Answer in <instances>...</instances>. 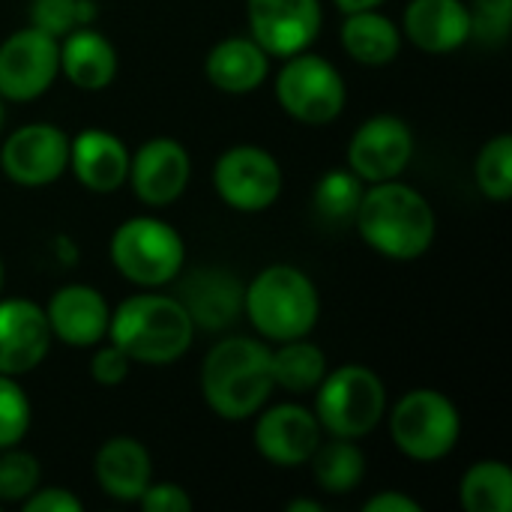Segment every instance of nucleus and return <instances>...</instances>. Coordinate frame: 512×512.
<instances>
[{"instance_id": "obj_17", "label": "nucleus", "mask_w": 512, "mask_h": 512, "mask_svg": "<svg viewBox=\"0 0 512 512\" xmlns=\"http://www.w3.org/2000/svg\"><path fill=\"white\" fill-rule=\"evenodd\" d=\"M180 279V276H177ZM177 300L189 312L195 330L219 333L243 315V285L222 267H198L180 279Z\"/></svg>"}, {"instance_id": "obj_32", "label": "nucleus", "mask_w": 512, "mask_h": 512, "mask_svg": "<svg viewBox=\"0 0 512 512\" xmlns=\"http://www.w3.org/2000/svg\"><path fill=\"white\" fill-rule=\"evenodd\" d=\"M471 39L501 45L507 42L512 24V0H471Z\"/></svg>"}, {"instance_id": "obj_36", "label": "nucleus", "mask_w": 512, "mask_h": 512, "mask_svg": "<svg viewBox=\"0 0 512 512\" xmlns=\"http://www.w3.org/2000/svg\"><path fill=\"white\" fill-rule=\"evenodd\" d=\"M24 512H81L84 504L69 489H36L30 498L21 501Z\"/></svg>"}, {"instance_id": "obj_13", "label": "nucleus", "mask_w": 512, "mask_h": 512, "mask_svg": "<svg viewBox=\"0 0 512 512\" xmlns=\"http://www.w3.org/2000/svg\"><path fill=\"white\" fill-rule=\"evenodd\" d=\"M246 18L252 39L282 60L309 51L324 24L321 0H246Z\"/></svg>"}, {"instance_id": "obj_27", "label": "nucleus", "mask_w": 512, "mask_h": 512, "mask_svg": "<svg viewBox=\"0 0 512 512\" xmlns=\"http://www.w3.org/2000/svg\"><path fill=\"white\" fill-rule=\"evenodd\" d=\"M459 504L468 512H510L512 471L498 459L471 465L459 486Z\"/></svg>"}, {"instance_id": "obj_39", "label": "nucleus", "mask_w": 512, "mask_h": 512, "mask_svg": "<svg viewBox=\"0 0 512 512\" xmlns=\"http://www.w3.org/2000/svg\"><path fill=\"white\" fill-rule=\"evenodd\" d=\"M342 12H360V9H378L387 0H333Z\"/></svg>"}, {"instance_id": "obj_10", "label": "nucleus", "mask_w": 512, "mask_h": 512, "mask_svg": "<svg viewBox=\"0 0 512 512\" xmlns=\"http://www.w3.org/2000/svg\"><path fill=\"white\" fill-rule=\"evenodd\" d=\"M60 72V39L30 27L0 42V96L9 102L39 99Z\"/></svg>"}, {"instance_id": "obj_4", "label": "nucleus", "mask_w": 512, "mask_h": 512, "mask_svg": "<svg viewBox=\"0 0 512 512\" xmlns=\"http://www.w3.org/2000/svg\"><path fill=\"white\" fill-rule=\"evenodd\" d=\"M243 312L267 342H291L315 330L321 297L300 267L270 264L243 288Z\"/></svg>"}, {"instance_id": "obj_29", "label": "nucleus", "mask_w": 512, "mask_h": 512, "mask_svg": "<svg viewBox=\"0 0 512 512\" xmlns=\"http://www.w3.org/2000/svg\"><path fill=\"white\" fill-rule=\"evenodd\" d=\"M474 177L480 192L495 201V204H507L512 195V138L507 132L495 135L492 141L483 144L477 165H474Z\"/></svg>"}, {"instance_id": "obj_33", "label": "nucleus", "mask_w": 512, "mask_h": 512, "mask_svg": "<svg viewBox=\"0 0 512 512\" xmlns=\"http://www.w3.org/2000/svg\"><path fill=\"white\" fill-rule=\"evenodd\" d=\"M30 24L54 39H63L78 24V0H33L30 3Z\"/></svg>"}, {"instance_id": "obj_12", "label": "nucleus", "mask_w": 512, "mask_h": 512, "mask_svg": "<svg viewBox=\"0 0 512 512\" xmlns=\"http://www.w3.org/2000/svg\"><path fill=\"white\" fill-rule=\"evenodd\" d=\"M414 159V132L396 114H378L357 126L348 144V168L369 186L396 180Z\"/></svg>"}, {"instance_id": "obj_6", "label": "nucleus", "mask_w": 512, "mask_h": 512, "mask_svg": "<svg viewBox=\"0 0 512 512\" xmlns=\"http://www.w3.org/2000/svg\"><path fill=\"white\" fill-rule=\"evenodd\" d=\"M186 243L156 216H132L111 234V264L138 288H162L183 273Z\"/></svg>"}, {"instance_id": "obj_5", "label": "nucleus", "mask_w": 512, "mask_h": 512, "mask_svg": "<svg viewBox=\"0 0 512 512\" xmlns=\"http://www.w3.org/2000/svg\"><path fill=\"white\" fill-rule=\"evenodd\" d=\"M387 414V390L375 369L348 363L315 387V417L330 438H366Z\"/></svg>"}, {"instance_id": "obj_38", "label": "nucleus", "mask_w": 512, "mask_h": 512, "mask_svg": "<svg viewBox=\"0 0 512 512\" xmlns=\"http://www.w3.org/2000/svg\"><path fill=\"white\" fill-rule=\"evenodd\" d=\"M54 246H57V249H54V252H57V261H63L66 267H72V264L78 261V249H75V243H72L66 234H60V237L54 240Z\"/></svg>"}, {"instance_id": "obj_24", "label": "nucleus", "mask_w": 512, "mask_h": 512, "mask_svg": "<svg viewBox=\"0 0 512 512\" xmlns=\"http://www.w3.org/2000/svg\"><path fill=\"white\" fill-rule=\"evenodd\" d=\"M339 39H342V48L348 51V57L363 66H387L402 51L399 24L378 9L345 12Z\"/></svg>"}, {"instance_id": "obj_20", "label": "nucleus", "mask_w": 512, "mask_h": 512, "mask_svg": "<svg viewBox=\"0 0 512 512\" xmlns=\"http://www.w3.org/2000/svg\"><path fill=\"white\" fill-rule=\"evenodd\" d=\"M129 150L108 129H84L69 138V168L90 192H114L129 177Z\"/></svg>"}, {"instance_id": "obj_35", "label": "nucleus", "mask_w": 512, "mask_h": 512, "mask_svg": "<svg viewBox=\"0 0 512 512\" xmlns=\"http://www.w3.org/2000/svg\"><path fill=\"white\" fill-rule=\"evenodd\" d=\"M141 504L144 512H189L192 510V498L186 495L183 486L177 483H150L141 498L135 501Z\"/></svg>"}, {"instance_id": "obj_22", "label": "nucleus", "mask_w": 512, "mask_h": 512, "mask_svg": "<svg viewBox=\"0 0 512 512\" xmlns=\"http://www.w3.org/2000/svg\"><path fill=\"white\" fill-rule=\"evenodd\" d=\"M207 81L231 96L258 90L270 75V54L252 36H228L216 42L204 60Z\"/></svg>"}, {"instance_id": "obj_3", "label": "nucleus", "mask_w": 512, "mask_h": 512, "mask_svg": "<svg viewBox=\"0 0 512 512\" xmlns=\"http://www.w3.org/2000/svg\"><path fill=\"white\" fill-rule=\"evenodd\" d=\"M195 339V324L171 294H135L111 312L108 342L132 363L168 366L180 360Z\"/></svg>"}, {"instance_id": "obj_25", "label": "nucleus", "mask_w": 512, "mask_h": 512, "mask_svg": "<svg viewBox=\"0 0 512 512\" xmlns=\"http://www.w3.org/2000/svg\"><path fill=\"white\" fill-rule=\"evenodd\" d=\"M312 480L327 495H351L366 480V453L351 438H330L318 444L312 459Z\"/></svg>"}, {"instance_id": "obj_16", "label": "nucleus", "mask_w": 512, "mask_h": 512, "mask_svg": "<svg viewBox=\"0 0 512 512\" xmlns=\"http://www.w3.org/2000/svg\"><path fill=\"white\" fill-rule=\"evenodd\" d=\"M51 348V330L45 321V309L9 297L0 300V375L21 378L33 372Z\"/></svg>"}, {"instance_id": "obj_30", "label": "nucleus", "mask_w": 512, "mask_h": 512, "mask_svg": "<svg viewBox=\"0 0 512 512\" xmlns=\"http://www.w3.org/2000/svg\"><path fill=\"white\" fill-rule=\"evenodd\" d=\"M0 504H21L39 489V462L24 450H0Z\"/></svg>"}, {"instance_id": "obj_37", "label": "nucleus", "mask_w": 512, "mask_h": 512, "mask_svg": "<svg viewBox=\"0 0 512 512\" xmlns=\"http://www.w3.org/2000/svg\"><path fill=\"white\" fill-rule=\"evenodd\" d=\"M363 510L366 512H423V507H420V501H414V498H408V495H402V492H381V495L369 498V501L363 504Z\"/></svg>"}, {"instance_id": "obj_28", "label": "nucleus", "mask_w": 512, "mask_h": 512, "mask_svg": "<svg viewBox=\"0 0 512 512\" xmlns=\"http://www.w3.org/2000/svg\"><path fill=\"white\" fill-rule=\"evenodd\" d=\"M366 183L351 168H333L327 171L312 192L315 210L330 222H354V213L360 207Z\"/></svg>"}, {"instance_id": "obj_7", "label": "nucleus", "mask_w": 512, "mask_h": 512, "mask_svg": "<svg viewBox=\"0 0 512 512\" xmlns=\"http://www.w3.org/2000/svg\"><path fill=\"white\" fill-rule=\"evenodd\" d=\"M393 444L414 462H438L450 456L462 435L456 405L441 390H411L390 414Z\"/></svg>"}, {"instance_id": "obj_40", "label": "nucleus", "mask_w": 512, "mask_h": 512, "mask_svg": "<svg viewBox=\"0 0 512 512\" xmlns=\"http://www.w3.org/2000/svg\"><path fill=\"white\" fill-rule=\"evenodd\" d=\"M288 512H324V507L318 501H306V498H297V501H288Z\"/></svg>"}, {"instance_id": "obj_26", "label": "nucleus", "mask_w": 512, "mask_h": 512, "mask_svg": "<svg viewBox=\"0 0 512 512\" xmlns=\"http://www.w3.org/2000/svg\"><path fill=\"white\" fill-rule=\"evenodd\" d=\"M270 366H273V384L282 387L285 393H315L321 378L327 375V357L318 345L303 339L279 342L276 351H270Z\"/></svg>"}, {"instance_id": "obj_23", "label": "nucleus", "mask_w": 512, "mask_h": 512, "mask_svg": "<svg viewBox=\"0 0 512 512\" xmlns=\"http://www.w3.org/2000/svg\"><path fill=\"white\" fill-rule=\"evenodd\" d=\"M60 72L78 90H105L117 75V51L96 27H75L60 39Z\"/></svg>"}, {"instance_id": "obj_31", "label": "nucleus", "mask_w": 512, "mask_h": 512, "mask_svg": "<svg viewBox=\"0 0 512 512\" xmlns=\"http://www.w3.org/2000/svg\"><path fill=\"white\" fill-rule=\"evenodd\" d=\"M33 423V408L27 393L12 375H0V450L24 441Z\"/></svg>"}, {"instance_id": "obj_19", "label": "nucleus", "mask_w": 512, "mask_h": 512, "mask_svg": "<svg viewBox=\"0 0 512 512\" xmlns=\"http://www.w3.org/2000/svg\"><path fill=\"white\" fill-rule=\"evenodd\" d=\"M402 36L426 54L459 51L471 39V12L462 0H411Z\"/></svg>"}, {"instance_id": "obj_15", "label": "nucleus", "mask_w": 512, "mask_h": 512, "mask_svg": "<svg viewBox=\"0 0 512 512\" xmlns=\"http://www.w3.org/2000/svg\"><path fill=\"white\" fill-rule=\"evenodd\" d=\"M255 423V447L258 453L279 468H297L312 459L321 444V423L315 411L282 402L273 408H261Z\"/></svg>"}, {"instance_id": "obj_11", "label": "nucleus", "mask_w": 512, "mask_h": 512, "mask_svg": "<svg viewBox=\"0 0 512 512\" xmlns=\"http://www.w3.org/2000/svg\"><path fill=\"white\" fill-rule=\"evenodd\" d=\"M0 168L18 186H51L69 168V135L54 123H24L6 138Z\"/></svg>"}, {"instance_id": "obj_2", "label": "nucleus", "mask_w": 512, "mask_h": 512, "mask_svg": "<svg viewBox=\"0 0 512 512\" xmlns=\"http://www.w3.org/2000/svg\"><path fill=\"white\" fill-rule=\"evenodd\" d=\"M270 345L249 336L216 342L201 366V393L210 411L228 423L255 417L273 393Z\"/></svg>"}, {"instance_id": "obj_9", "label": "nucleus", "mask_w": 512, "mask_h": 512, "mask_svg": "<svg viewBox=\"0 0 512 512\" xmlns=\"http://www.w3.org/2000/svg\"><path fill=\"white\" fill-rule=\"evenodd\" d=\"M213 186L231 210L261 213L273 207L282 192V165L258 144H237L216 159Z\"/></svg>"}, {"instance_id": "obj_1", "label": "nucleus", "mask_w": 512, "mask_h": 512, "mask_svg": "<svg viewBox=\"0 0 512 512\" xmlns=\"http://www.w3.org/2000/svg\"><path fill=\"white\" fill-rule=\"evenodd\" d=\"M357 234L390 261H417L435 243V210L423 192L396 180L369 183L354 213Z\"/></svg>"}, {"instance_id": "obj_43", "label": "nucleus", "mask_w": 512, "mask_h": 512, "mask_svg": "<svg viewBox=\"0 0 512 512\" xmlns=\"http://www.w3.org/2000/svg\"><path fill=\"white\" fill-rule=\"evenodd\" d=\"M0 510H3V504H0Z\"/></svg>"}, {"instance_id": "obj_18", "label": "nucleus", "mask_w": 512, "mask_h": 512, "mask_svg": "<svg viewBox=\"0 0 512 512\" xmlns=\"http://www.w3.org/2000/svg\"><path fill=\"white\" fill-rule=\"evenodd\" d=\"M51 339L69 348H93L108 336L111 306L90 285H63L45 306Z\"/></svg>"}, {"instance_id": "obj_41", "label": "nucleus", "mask_w": 512, "mask_h": 512, "mask_svg": "<svg viewBox=\"0 0 512 512\" xmlns=\"http://www.w3.org/2000/svg\"><path fill=\"white\" fill-rule=\"evenodd\" d=\"M3 102H6V99L0 96V129H3V117H6V108H3Z\"/></svg>"}, {"instance_id": "obj_14", "label": "nucleus", "mask_w": 512, "mask_h": 512, "mask_svg": "<svg viewBox=\"0 0 512 512\" xmlns=\"http://www.w3.org/2000/svg\"><path fill=\"white\" fill-rule=\"evenodd\" d=\"M192 177V159L186 147L174 138H150L129 156V177L132 192L147 207H168L174 204Z\"/></svg>"}, {"instance_id": "obj_42", "label": "nucleus", "mask_w": 512, "mask_h": 512, "mask_svg": "<svg viewBox=\"0 0 512 512\" xmlns=\"http://www.w3.org/2000/svg\"><path fill=\"white\" fill-rule=\"evenodd\" d=\"M0 291H3V258H0Z\"/></svg>"}, {"instance_id": "obj_8", "label": "nucleus", "mask_w": 512, "mask_h": 512, "mask_svg": "<svg viewBox=\"0 0 512 512\" xmlns=\"http://www.w3.org/2000/svg\"><path fill=\"white\" fill-rule=\"evenodd\" d=\"M276 99L297 123L324 126L342 114L348 87L342 72L327 57L300 51L285 57V66L276 75Z\"/></svg>"}, {"instance_id": "obj_34", "label": "nucleus", "mask_w": 512, "mask_h": 512, "mask_svg": "<svg viewBox=\"0 0 512 512\" xmlns=\"http://www.w3.org/2000/svg\"><path fill=\"white\" fill-rule=\"evenodd\" d=\"M129 369H132V360H129L114 342L99 345L96 354H93V360H90V375H93V381L102 384V387H117V384H123V381L129 378Z\"/></svg>"}, {"instance_id": "obj_21", "label": "nucleus", "mask_w": 512, "mask_h": 512, "mask_svg": "<svg viewBox=\"0 0 512 512\" xmlns=\"http://www.w3.org/2000/svg\"><path fill=\"white\" fill-rule=\"evenodd\" d=\"M93 477L108 498L135 504L141 492L153 483V459L141 441L117 435L96 450Z\"/></svg>"}]
</instances>
